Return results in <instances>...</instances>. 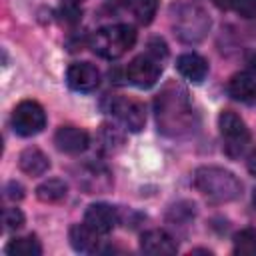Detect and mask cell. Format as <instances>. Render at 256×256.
<instances>
[{
	"instance_id": "6da1fadb",
	"label": "cell",
	"mask_w": 256,
	"mask_h": 256,
	"mask_svg": "<svg viewBox=\"0 0 256 256\" xmlns=\"http://www.w3.org/2000/svg\"><path fill=\"white\" fill-rule=\"evenodd\" d=\"M158 126L166 136H180L192 128V106L188 92L178 84H168L156 96Z\"/></svg>"
},
{
	"instance_id": "7a4b0ae2",
	"label": "cell",
	"mask_w": 256,
	"mask_h": 256,
	"mask_svg": "<svg viewBox=\"0 0 256 256\" xmlns=\"http://www.w3.org/2000/svg\"><path fill=\"white\" fill-rule=\"evenodd\" d=\"M194 186L202 196L218 204L232 202L242 194V182L220 166H200L194 172Z\"/></svg>"
},
{
	"instance_id": "3957f363",
	"label": "cell",
	"mask_w": 256,
	"mask_h": 256,
	"mask_svg": "<svg viewBox=\"0 0 256 256\" xmlns=\"http://www.w3.org/2000/svg\"><path fill=\"white\" fill-rule=\"evenodd\" d=\"M136 42V28L130 24H112V26H104L100 28L94 36H92V50L108 60L120 58L122 54H126Z\"/></svg>"
},
{
	"instance_id": "277c9868",
	"label": "cell",
	"mask_w": 256,
	"mask_h": 256,
	"mask_svg": "<svg viewBox=\"0 0 256 256\" xmlns=\"http://www.w3.org/2000/svg\"><path fill=\"white\" fill-rule=\"evenodd\" d=\"M210 30V18L204 8L196 4H180L174 14V32L186 44L204 40Z\"/></svg>"
},
{
	"instance_id": "5b68a950",
	"label": "cell",
	"mask_w": 256,
	"mask_h": 256,
	"mask_svg": "<svg viewBox=\"0 0 256 256\" xmlns=\"http://www.w3.org/2000/svg\"><path fill=\"white\" fill-rule=\"evenodd\" d=\"M218 128L224 138V148L230 158H238L244 154V150L250 144V130L246 122L232 110H224L218 116Z\"/></svg>"
},
{
	"instance_id": "8992f818",
	"label": "cell",
	"mask_w": 256,
	"mask_h": 256,
	"mask_svg": "<svg viewBox=\"0 0 256 256\" xmlns=\"http://www.w3.org/2000/svg\"><path fill=\"white\" fill-rule=\"evenodd\" d=\"M12 126L20 136H34L46 126V112L36 100H22L12 112Z\"/></svg>"
},
{
	"instance_id": "52a82bcc",
	"label": "cell",
	"mask_w": 256,
	"mask_h": 256,
	"mask_svg": "<svg viewBox=\"0 0 256 256\" xmlns=\"http://www.w3.org/2000/svg\"><path fill=\"white\" fill-rule=\"evenodd\" d=\"M160 72H162V66H160V60L154 58L152 54H140L136 56L128 68H126V78L130 84H134L136 88H150L158 82L160 78Z\"/></svg>"
},
{
	"instance_id": "ba28073f",
	"label": "cell",
	"mask_w": 256,
	"mask_h": 256,
	"mask_svg": "<svg viewBox=\"0 0 256 256\" xmlns=\"http://www.w3.org/2000/svg\"><path fill=\"white\" fill-rule=\"evenodd\" d=\"M108 112H112L130 132H140L146 124V110L138 100L112 96L108 104Z\"/></svg>"
},
{
	"instance_id": "9c48e42d",
	"label": "cell",
	"mask_w": 256,
	"mask_h": 256,
	"mask_svg": "<svg viewBox=\"0 0 256 256\" xmlns=\"http://www.w3.org/2000/svg\"><path fill=\"white\" fill-rule=\"evenodd\" d=\"M66 82L76 92H92L100 84V72L90 62H74L66 70Z\"/></svg>"
},
{
	"instance_id": "30bf717a",
	"label": "cell",
	"mask_w": 256,
	"mask_h": 256,
	"mask_svg": "<svg viewBox=\"0 0 256 256\" xmlns=\"http://www.w3.org/2000/svg\"><path fill=\"white\" fill-rule=\"evenodd\" d=\"M120 220V214L114 206L104 204V202H96L90 204L86 214H84V222L88 226H92L94 230H98L100 234H108Z\"/></svg>"
},
{
	"instance_id": "8fae6325",
	"label": "cell",
	"mask_w": 256,
	"mask_h": 256,
	"mask_svg": "<svg viewBox=\"0 0 256 256\" xmlns=\"http://www.w3.org/2000/svg\"><path fill=\"white\" fill-rule=\"evenodd\" d=\"M54 144L58 150L66 152V154H80L88 148L90 144V136L86 130L76 128V126H62L56 130L54 134Z\"/></svg>"
},
{
	"instance_id": "7c38bea8",
	"label": "cell",
	"mask_w": 256,
	"mask_h": 256,
	"mask_svg": "<svg viewBox=\"0 0 256 256\" xmlns=\"http://www.w3.org/2000/svg\"><path fill=\"white\" fill-rule=\"evenodd\" d=\"M140 248L146 254H154V256H168V254H176L178 244L176 240L164 232V230H148L140 236Z\"/></svg>"
},
{
	"instance_id": "4fadbf2b",
	"label": "cell",
	"mask_w": 256,
	"mask_h": 256,
	"mask_svg": "<svg viewBox=\"0 0 256 256\" xmlns=\"http://www.w3.org/2000/svg\"><path fill=\"white\" fill-rule=\"evenodd\" d=\"M70 244L76 252H84V254H94L100 250V232L94 230L92 226L84 224H74L68 232Z\"/></svg>"
},
{
	"instance_id": "5bb4252c",
	"label": "cell",
	"mask_w": 256,
	"mask_h": 256,
	"mask_svg": "<svg viewBox=\"0 0 256 256\" xmlns=\"http://www.w3.org/2000/svg\"><path fill=\"white\" fill-rule=\"evenodd\" d=\"M176 68L186 80L196 82V84H200L208 74V62L200 54H194V52H186V54L178 56Z\"/></svg>"
},
{
	"instance_id": "9a60e30c",
	"label": "cell",
	"mask_w": 256,
	"mask_h": 256,
	"mask_svg": "<svg viewBox=\"0 0 256 256\" xmlns=\"http://www.w3.org/2000/svg\"><path fill=\"white\" fill-rule=\"evenodd\" d=\"M18 166L28 176H42L44 172H48L50 160L40 148H26L18 156Z\"/></svg>"
},
{
	"instance_id": "2e32d148",
	"label": "cell",
	"mask_w": 256,
	"mask_h": 256,
	"mask_svg": "<svg viewBox=\"0 0 256 256\" xmlns=\"http://www.w3.org/2000/svg\"><path fill=\"white\" fill-rule=\"evenodd\" d=\"M228 94L238 102H254L256 100V80L246 74L238 72L228 80Z\"/></svg>"
},
{
	"instance_id": "e0dca14e",
	"label": "cell",
	"mask_w": 256,
	"mask_h": 256,
	"mask_svg": "<svg viewBox=\"0 0 256 256\" xmlns=\"http://www.w3.org/2000/svg\"><path fill=\"white\" fill-rule=\"evenodd\" d=\"M78 182L88 190V192H102L110 188V174L102 166H88L82 176H78Z\"/></svg>"
},
{
	"instance_id": "ac0fdd59",
	"label": "cell",
	"mask_w": 256,
	"mask_h": 256,
	"mask_svg": "<svg viewBox=\"0 0 256 256\" xmlns=\"http://www.w3.org/2000/svg\"><path fill=\"white\" fill-rule=\"evenodd\" d=\"M66 192H68V186L64 180L60 178H48L44 180L38 188H36V196L40 202H46V204H54V202H60L66 198Z\"/></svg>"
},
{
	"instance_id": "d6986e66",
	"label": "cell",
	"mask_w": 256,
	"mask_h": 256,
	"mask_svg": "<svg viewBox=\"0 0 256 256\" xmlns=\"http://www.w3.org/2000/svg\"><path fill=\"white\" fill-rule=\"evenodd\" d=\"M6 254H10V256H40L42 244L36 236L14 238L6 244Z\"/></svg>"
},
{
	"instance_id": "ffe728a7",
	"label": "cell",
	"mask_w": 256,
	"mask_h": 256,
	"mask_svg": "<svg viewBox=\"0 0 256 256\" xmlns=\"http://www.w3.org/2000/svg\"><path fill=\"white\" fill-rule=\"evenodd\" d=\"M124 142V134L116 128V126H110V124H104L100 126L98 130V146L102 152L110 154V152H116Z\"/></svg>"
},
{
	"instance_id": "44dd1931",
	"label": "cell",
	"mask_w": 256,
	"mask_h": 256,
	"mask_svg": "<svg viewBox=\"0 0 256 256\" xmlns=\"http://www.w3.org/2000/svg\"><path fill=\"white\" fill-rule=\"evenodd\" d=\"M234 254H240V256L256 254V230L244 228L234 236Z\"/></svg>"
},
{
	"instance_id": "7402d4cb",
	"label": "cell",
	"mask_w": 256,
	"mask_h": 256,
	"mask_svg": "<svg viewBox=\"0 0 256 256\" xmlns=\"http://www.w3.org/2000/svg\"><path fill=\"white\" fill-rule=\"evenodd\" d=\"M158 0H136L134 2V16L140 24H150L156 16Z\"/></svg>"
},
{
	"instance_id": "603a6c76",
	"label": "cell",
	"mask_w": 256,
	"mask_h": 256,
	"mask_svg": "<svg viewBox=\"0 0 256 256\" xmlns=\"http://www.w3.org/2000/svg\"><path fill=\"white\" fill-rule=\"evenodd\" d=\"M24 226V214L20 208H6L4 210V228L6 230H18Z\"/></svg>"
},
{
	"instance_id": "cb8c5ba5",
	"label": "cell",
	"mask_w": 256,
	"mask_h": 256,
	"mask_svg": "<svg viewBox=\"0 0 256 256\" xmlns=\"http://www.w3.org/2000/svg\"><path fill=\"white\" fill-rule=\"evenodd\" d=\"M242 18H254L256 16V0H234L232 6Z\"/></svg>"
},
{
	"instance_id": "d4e9b609",
	"label": "cell",
	"mask_w": 256,
	"mask_h": 256,
	"mask_svg": "<svg viewBox=\"0 0 256 256\" xmlns=\"http://www.w3.org/2000/svg\"><path fill=\"white\" fill-rule=\"evenodd\" d=\"M4 192H6V198H8V200H22V198H24V188H22V184H18V182H14V180L6 184Z\"/></svg>"
},
{
	"instance_id": "484cf974",
	"label": "cell",
	"mask_w": 256,
	"mask_h": 256,
	"mask_svg": "<svg viewBox=\"0 0 256 256\" xmlns=\"http://www.w3.org/2000/svg\"><path fill=\"white\" fill-rule=\"evenodd\" d=\"M148 54H152L154 58H164L168 52H166V44L162 42V40H152L150 42V48H148Z\"/></svg>"
},
{
	"instance_id": "4316f807",
	"label": "cell",
	"mask_w": 256,
	"mask_h": 256,
	"mask_svg": "<svg viewBox=\"0 0 256 256\" xmlns=\"http://www.w3.org/2000/svg\"><path fill=\"white\" fill-rule=\"evenodd\" d=\"M246 168L252 176H256V150L248 154V160H246Z\"/></svg>"
},
{
	"instance_id": "83f0119b",
	"label": "cell",
	"mask_w": 256,
	"mask_h": 256,
	"mask_svg": "<svg viewBox=\"0 0 256 256\" xmlns=\"http://www.w3.org/2000/svg\"><path fill=\"white\" fill-rule=\"evenodd\" d=\"M218 8H222V10H230L232 6H234V0H212Z\"/></svg>"
},
{
	"instance_id": "f1b7e54d",
	"label": "cell",
	"mask_w": 256,
	"mask_h": 256,
	"mask_svg": "<svg viewBox=\"0 0 256 256\" xmlns=\"http://www.w3.org/2000/svg\"><path fill=\"white\" fill-rule=\"evenodd\" d=\"M64 2H66V4H80L82 0H64Z\"/></svg>"
},
{
	"instance_id": "f546056e",
	"label": "cell",
	"mask_w": 256,
	"mask_h": 256,
	"mask_svg": "<svg viewBox=\"0 0 256 256\" xmlns=\"http://www.w3.org/2000/svg\"><path fill=\"white\" fill-rule=\"evenodd\" d=\"M252 202H254V206H256V190H254V194H252Z\"/></svg>"
}]
</instances>
